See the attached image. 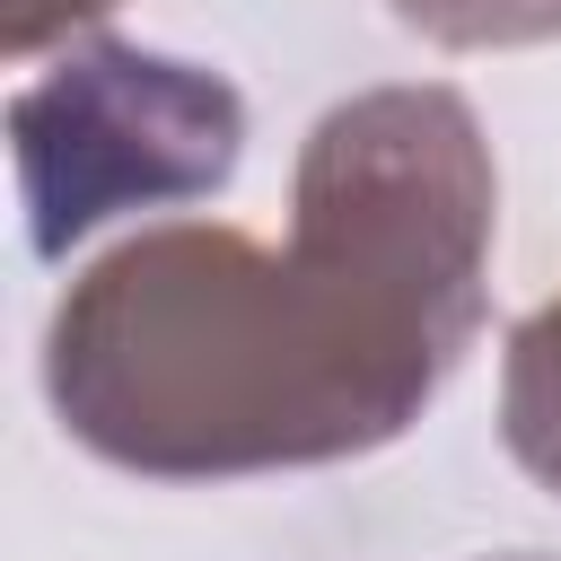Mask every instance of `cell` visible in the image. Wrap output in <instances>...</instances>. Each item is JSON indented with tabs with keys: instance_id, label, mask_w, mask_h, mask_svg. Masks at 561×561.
<instances>
[{
	"instance_id": "8992f818",
	"label": "cell",
	"mask_w": 561,
	"mask_h": 561,
	"mask_svg": "<svg viewBox=\"0 0 561 561\" xmlns=\"http://www.w3.org/2000/svg\"><path fill=\"white\" fill-rule=\"evenodd\" d=\"M500 561H543V552H500Z\"/></svg>"
},
{
	"instance_id": "7a4b0ae2",
	"label": "cell",
	"mask_w": 561,
	"mask_h": 561,
	"mask_svg": "<svg viewBox=\"0 0 561 561\" xmlns=\"http://www.w3.org/2000/svg\"><path fill=\"white\" fill-rule=\"evenodd\" d=\"M26 245L61 263L123 210L202 202L245 158V96L175 53L96 35L9 96Z\"/></svg>"
},
{
	"instance_id": "277c9868",
	"label": "cell",
	"mask_w": 561,
	"mask_h": 561,
	"mask_svg": "<svg viewBox=\"0 0 561 561\" xmlns=\"http://www.w3.org/2000/svg\"><path fill=\"white\" fill-rule=\"evenodd\" d=\"M438 53H517L561 35V0H386Z\"/></svg>"
},
{
	"instance_id": "5b68a950",
	"label": "cell",
	"mask_w": 561,
	"mask_h": 561,
	"mask_svg": "<svg viewBox=\"0 0 561 561\" xmlns=\"http://www.w3.org/2000/svg\"><path fill=\"white\" fill-rule=\"evenodd\" d=\"M114 0H9L0 9V44H9V61H35L44 44H61L70 26H88V18H105Z\"/></svg>"
},
{
	"instance_id": "3957f363",
	"label": "cell",
	"mask_w": 561,
	"mask_h": 561,
	"mask_svg": "<svg viewBox=\"0 0 561 561\" xmlns=\"http://www.w3.org/2000/svg\"><path fill=\"white\" fill-rule=\"evenodd\" d=\"M500 438L561 500V298H543L500 351Z\"/></svg>"
},
{
	"instance_id": "6da1fadb",
	"label": "cell",
	"mask_w": 561,
	"mask_h": 561,
	"mask_svg": "<svg viewBox=\"0 0 561 561\" xmlns=\"http://www.w3.org/2000/svg\"><path fill=\"white\" fill-rule=\"evenodd\" d=\"M500 175L438 79L333 105L289 237L167 219L96 254L44 324L53 421L140 482H245L394 447L482 333Z\"/></svg>"
}]
</instances>
